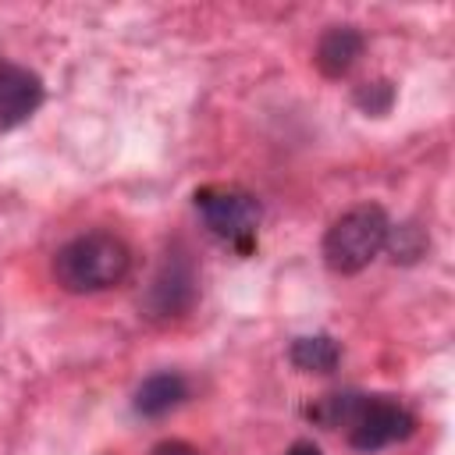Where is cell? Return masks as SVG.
Segmentation results:
<instances>
[{"mask_svg": "<svg viewBox=\"0 0 455 455\" xmlns=\"http://www.w3.org/2000/svg\"><path fill=\"white\" fill-rule=\"evenodd\" d=\"M341 359V345L331 334H302L288 345V363L302 373H331Z\"/></svg>", "mask_w": 455, "mask_h": 455, "instance_id": "cell-9", "label": "cell"}, {"mask_svg": "<svg viewBox=\"0 0 455 455\" xmlns=\"http://www.w3.org/2000/svg\"><path fill=\"white\" fill-rule=\"evenodd\" d=\"M363 398L366 395H359V391H334V395H323L320 402H313L306 409V416L313 423L327 427V430H341V427L348 430L352 419H355V412H359V405H363Z\"/></svg>", "mask_w": 455, "mask_h": 455, "instance_id": "cell-10", "label": "cell"}, {"mask_svg": "<svg viewBox=\"0 0 455 455\" xmlns=\"http://www.w3.org/2000/svg\"><path fill=\"white\" fill-rule=\"evenodd\" d=\"M384 249L391 252L395 263H416V259L427 256L430 238H427V231H423L416 220H405V224H391V228H387Z\"/></svg>", "mask_w": 455, "mask_h": 455, "instance_id": "cell-11", "label": "cell"}, {"mask_svg": "<svg viewBox=\"0 0 455 455\" xmlns=\"http://www.w3.org/2000/svg\"><path fill=\"white\" fill-rule=\"evenodd\" d=\"M185 398H188V380L174 370H160L135 387L132 409L146 419H156V416H167L171 409H178Z\"/></svg>", "mask_w": 455, "mask_h": 455, "instance_id": "cell-8", "label": "cell"}, {"mask_svg": "<svg viewBox=\"0 0 455 455\" xmlns=\"http://www.w3.org/2000/svg\"><path fill=\"white\" fill-rule=\"evenodd\" d=\"M46 100V85L36 71L0 60V132L28 121Z\"/></svg>", "mask_w": 455, "mask_h": 455, "instance_id": "cell-6", "label": "cell"}, {"mask_svg": "<svg viewBox=\"0 0 455 455\" xmlns=\"http://www.w3.org/2000/svg\"><path fill=\"white\" fill-rule=\"evenodd\" d=\"M132 270V249L110 231H82L53 252V281L71 295H92L121 284Z\"/></svg>", "mask_w": 455, "mask_h": 455, "instance_id": "cell-1", "label": "cell"}, {"mask_svg": "<svg viewBox=\"0 0 455 455\" xmlns=\"http://www.w3.org/2000/svg\"><path fill=\"white\" fill-rule=\"evenodd\" d=\"M355 107L366 114V117H384L395 103V85L387 78H377V82H363L355 92H352Z\"/></svg>", "mask_w": 455, "mask_h": 455, "instance_id": "cell-12", "label": "cell"}, {"mask_svg": "<svg viewBox=\"0 0 455 455\" xmlns=\"http://www.w3.org/2000/svg\"><path fill=\"white\" fill-rule=\"evenodd\" d=\"M284 455H323V451H320L313 441H295V444H291Z\"/></svg>", "mask_w": 455, "mask_h": 455, "instance_id": "cell-14", "label": "cell"}, {"mask_svg": "<svg viewBox=\"0 0 455 455\" xmlns=\"http://www.w3.org/2000/svg\"><path fill=\"white\" fill-rule=\"evenodd\" d=\"M203 224L224 238L228 245H235L238 252H249L256 245V228L263 217V206L252 192L235 188V185H203L192 196Z\"/></svg>", "mask_w": 455, "mask_h": 455, "instance_id": "cell-3", "label": "cell"}, {"mask_svg": "<svg viewBox=\"0 0 455 455\" xmlns=\"http://www.w3.org/2000/svg\"><path fill=\"white\" fill-rule=\"evenodd\" d=\"M412 434H416V416L402 402H395L387 395H366L352 427H348V444L355 451L373 455V451H380L387 444H398Z\"/></svg>", "mask_w": 455, "mask_h": 455, "instance_id": "cell-4", "label": "cell"}, {"mask_svg": "<svg viewBox=\"0 0 455 455\" xmlns=\"http://www.w3.org/2000/svg\"><path fill=\"white\" fill-rule=\"evenodd\" d=\"M196 291H199L196 267H192L188 256L178 252V256H167L164 267L153 274L139 306L149 320H178L196 306Z\"/></svg>", "mask_w": 455, "mask_h": 455, "instance_id": "cell-5", "label": "cell"}, {"mask_svg": "<svg viewBox=\"0 0 455 455\" xmlns=\"http://www.w3.org/2000/svg\"><path fill=\"white\" fill-rule=\"evenodd\" d=\"M149 455H199V451H196L188 441H160Z\"/></svg>", "mask_w": 455, "mask_h": 455, "instance_id": "cell-13", "label": "cell"}, {"mask_svg": "<svg viewBox=\"0 0 455 455\" xmlns=\"http://www.w3.org/2000/svg\"><path fill=\"white\" fill-rule=\"evenodd\" d=\"M387 228H391V220H387L384 206H377V203H363V206L345 210L323 231V245H320L323 263L334 274H359V270H366L380 256V249L387 242Z\"/></svg>", "mask_w": 455, "mask_h": 455, "instance_id": "cell-2", "label": "cell"}, {"mask_svg": "<svg viewBox=\"0 0 455 455\" xmlns=\"http://www.w3.org/2000/svg\"><path fill=\"white\" fill-rule=\"evenodd\" d=\"M363 50H366V39H363V32L355 25H331L316 43L313 60H316L320 75L341 78V75L352 71V64L363 57Z\"/></svg>", "mask_w": 455, "mask_h": 455, "instance_id": "cell-7", "label": "cell"}]
</instances>
